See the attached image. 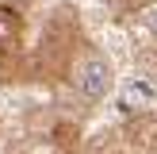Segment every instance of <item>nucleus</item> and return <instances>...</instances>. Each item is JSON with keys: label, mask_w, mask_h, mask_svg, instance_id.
Here are the masks:
<instances>
[{"label": "nucleus", "mask_w": 157, "mask_h": 154, "mask_svg": "<svg viewBox=\"0 0 157 154\" xmlns=\"http://www.w3.org/2000/svg\"><path fill=\"white\" fill-rule=\"evenodd\" d=\"M69 89H73V96L81 104H100L115 89V69L107 62V54H100L96 46H88L81 54V62L73 66V73H69Z\"/></svg>", "instance_id": "nucleus-3"}, {"label": "nucleus", "mask_w": 157, "mask_h": 154, "mask_svg": "<svg viewBox=\"0 0 157 154\" xmlns=\"http://www.w3.org/2000/svg\"><path fill=\"white\" fill-rule=\"evenodd\" d=\"M119 8H127V12H142V8H150V4H157V0H115Z\"/></svg>", "instance_id": "nucleus-6"}, {"label": "nucleus", "mask_w": 157, "mask_h": 154, "mask_svg": "<svg viewBox=\"0 0 157 154\" xmlns=\"http://www.w3.org/2000/svg\"><path fill=\"white\" fill-rule=\"evenodd\" d=\"M42 139L50 146V154H84V127L73 116H54Z\"/></svg>", "instance_id": "nucleus-5"}, {"label": "nucleus", "mask_w": 157, "mask_h": 154, "mask_svg": "<svg viewBox=\"0 0 157 154\" xmlns=\"http://www.w3.org/2000/svg\"><path fill=\"white\" fill-rule=\"evenodd\" d=\"M8 154H27V150H23V146H19V150H8Z\"/></svg>", "instance_id": "nucleus-8"}, {"label": "nucleus", "mask_w": 157, "mask_h": 154, "mask_svg": "<svg viewBox=\"0 0 157 154\" xmlns=\"http://www.w3.org/2000/svg\"><path fill=\"white\" fill-rule=\"evenodd\" d=\"M0 4H4V8H15V12H23V15H27L31 8H35V0H0Z\"/></svg>", "instance_id": "nucleus-7"}, {"label": "nucleus", "mask_w": 157, "mask_h": 154, "mask_svg": "<svg viewBox=\"0 0 157 154\" xmlns=\"http://www.w3.org/2000/svg\"><path fill=\"white\" fill-rule=\"evenodd\" d=\"M119 135L123 154H157V116L153 112H134L123 120Z\"/></svg>", "instance_id": "nucleus-4"}, {"label": "nucleus", "mask_w": 157, "mask_h": 154, "mask_svg": "<svg viewBox=\"0 0 157 154\" xmlns=\"http://www.w3.org/2000/svg\"><path fill=\"white\" fill-rule=\"evenodd\" d=\"M0 81L4 85L35 81L31 50H27V15L4 4H0Z\"/></svg>", "instance_id": "nucleus-2"}, {"label": "nucleus", "mask_w": 157, "mask_h": 154, "mask_svg": "<svg viewBox=\"0 0 157 154\" xmlns=\"http://www.w3.org/2000/svg\"><path fill=\"white\" fill-rule=\"evenodd\" d=\"M88 35H84V19L69 0L50 8L42 31H38V43L31 50V69H35V81L46 89H61L69 85V73L81 62V54L88 50Z\"/></svg>", "instance_id": "nucleus-1"}]
</instances>
